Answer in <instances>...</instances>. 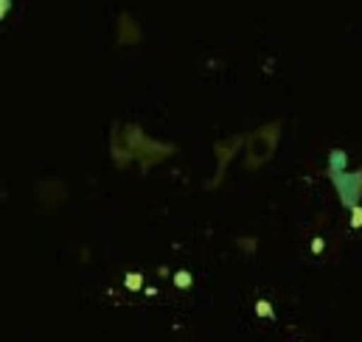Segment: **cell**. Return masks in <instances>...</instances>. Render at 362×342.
Wrapping results in <instances>:
<instances>
[{"instance_id": "cell-10", "label": "cell", "mask_w": 362, "mask_h": 342, "mask_svg": "<svg viewBox=\"0 0 362 342\" xmlns=\"http://www.w3.org/2000/svg\"><path fill=\"white\" fill-rule=\"evenodd\" d=\"M349 213H351V219H349V228H351V230H360V228H362V205H354Z\"/></svg>"}, {"instance_id": "cell-12", "label": "cell", "mask_w": 362, "mask_h": 342, "mask_svg": "<svg viewBox=\"0 0 362 342\" xmlns=\"http://www.w3.org/2000/svg\"><path fill=\"white\" fill-rule=\"evenodd\" d=\"M8 8H11V0H0V20L8 14Z\"/></svg>"}, {"instance_id": "cell-7", "label": "cell", "mask_w": 362, "mask_h": 342, "mask_svg": "<svg viewBox=\"0 0 362 342\" xmlns=\"http://www.w3.org/2000/svg\"><path fill=\"white\" fill-rule=\"evenodd\" d=\"M124 286H127L129 292H138V289H144V275H141V272H129V275L124 278Z\"/></svg>"}, {"instance_id": "cell-3", "label": "cell", "mask_w": 362, "mask_h": 342, "mask_svg": "<svg viewBox=\"0 0 362 342\" xmlns=\"http://www.w3.org/2000/svg\"><path fill=\"white\" fill-rule=\"evenodd\" d=\"M34 202L42 216H54L68 202V182L62 177H42L34 182Z\"/></svg>"}, {"instance_id": "cell-6", "label": "cell", "mask_w": 362, "mask_h": 342, "mask_svg": "<svg viewBox=\"0 0 362 342\" xmlns=\"http://www.w3.org/2000/svg\"><path fill=\"white\" fill-rule=\"evenodd\" d=\"M144 40V28L138 25V20L129 11H121L115 20V45H138Z\"/></svg>"}, {"instance_id": "cell-5", "label": "cell", "mask_w": 362, "mask_h": 342, "mask_svg": "<svg viewBox=\"0 0 362 342\" xmlns=\"http://www.w3.org/2000/svg\"><path fill=\"white\" fill-rule=\"evenodd\" d=\"M245 138H247V135H233V138H225V141H216V143H214L216 171H214V177L208 179V188H211V191L222 185V179H225V174H228V166H230V163L236 160V155L245 149Z\"/></svg>"}, {"instance_id": "cell-9", "label": "cell", "mask_w": 362, "mask_h": 342, "mask_svg": "<svg viewBox=\"0 0 362 342\" xmlns=\"http://www.w3.org/2000/svg\"><path fill=\"white\" fill-rule=\"evenodd\" d=\"M191 283H194V278H191V272H175V286L177 289H191Z\"/></svg>"}, {"instance_id": "cell-4", "label": "cell", "mask_w": 362, "mask_h": 342, "mask_svg": "<svg viewBox=\"0 0 362 342\" xmlns=\"http://www.w3.org/2000/svg\"><path fill=\"white\" fill-rule=\"evenodd\" d=\"M326 177L332 179V188L340 199V205L346 211H351L354 205H360L362 199V169L357 171H349V169H334V171H326Z\"/></svg>"}, {"instance_id": "cell-2", "label": "cell", "mask_w": 362, "mask_h": 342, "mask_svg": "<svg viewBox=\"0 0 362 342\" xmlns=\"http://www.w3.org/2000/svg\"><path fill=\"white\" fill-rule=\"evenodd\" d=\"M281 132H284V121L281 118L267 121L259 129L247 132V138H245V169L256 171L262 169L264 163H270L278 143H281Z\"/></svg>"}, {"instance_id": "cell-1", "label": "cell", "mask_w": 362, "mask_h": 342, "mask_svg": "<svg viewBox=\"0 0 362 342\" xmlns=\"http://www.w3.org/2000/svg\"><path fill=\"white\" fill-rule=\"evenodd\" d=\"M175 155H177L175 143L149 138L141 124L115 121L112 129H110V158H112L115 169H129L132 163H138L141 171H152L155 166L166 163Z\"/></svg>"}, {"instance_id": "cell-8", "label": "cell", "mask_w": 362, "mask_h": 342, "mask_svg": "<svg viewBox=\"0 0 362 342\" xmlns=\"http://www.w3.org/2000/svg\"><path fill=\"white\" fill-rule=\"evenodd\" d=\"M256 314H259V317H264V320H272V317H275V312H272L270 300H256Z\"/></svg>"}, {"instance_id": "cell-11", "label": "cell", "mask_w": 362, "mask_h": 342, "mask_svg": "<svg viewBox=\"0 0 362 342\" xmlns=\"http://www.w3.org/2000/svg\"><path fill=\"white\" fill-rule=\"evenodd\" d=\"M236 244H239L242 253H247V256H253V253L259 250V242H256V239H236Z\"/></svg>"}]
</instances>
